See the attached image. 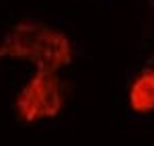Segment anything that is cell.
<instances>
[{
  "label": "cell",
  "mask_w": 154,
  "mask_h": 146,
  "mask_svg": "<svg viewBox=\"0 0 154 146\" xmlns=\"http://www.w3.org/2000/svg\"><path fill=\"white\" fill-rule=\"evenodd\" d=\"M68 86L60 72L39 70L31 74L12 97V109L23 123H41L56 120L66 107Z\"/></svg>",
  "instance_id": "2"
},
{
  "label": "cell",
  "mask_w": 154,
  "mask_h": 146,
  "mask_svg": "<svg viewBox=\"0 0 154 146\" xmlns=\"http://www.w3.org/2000/svg\"><path fill=\"white\" fill-rule=\"evenodd\" d=\"M25 62L39 70L62 72L74 62V45L66 31L43 21H19L0 37V64Z\"/></svg>",
  "instance_id": "1"
},
{
  "label": "cell",
  "mask_w": 154,
  "mask_h": 146,
  "mask_svg": "<svg viewBox=\"0 0 154 146\" xmlns=\"http://www.w3.org/2000/svg\"><path fill=\"white\" fill-rule=\"evenodd\" d=\"M125 107L140 117L154 115V66L140 68L130 78L125 89Z\"/></svg>",
  "instance_id": "3"
}]
</instances>
